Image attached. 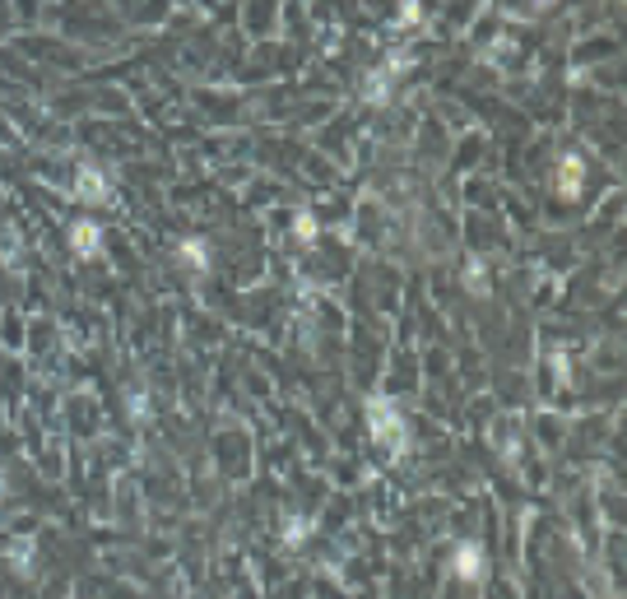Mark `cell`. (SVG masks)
<instances>
[{"instance_id":"cell-14","label":"cell","mask_w":627,"mask_h":599,"mask_svg":"<svg viewBox=\"0 0 627 599\" xmlns=\"http://www.w3.org/2000/svg\"><path fill=\"white\" fill-rule=\"evenodd\" d=\"M0 498H5V470H0Z\"/></svg>"},{"instance_id":"cell-4","label":"cell","mask_w":627,"mask_h":599,"mask_svg":"<svg viewBox=\"0 0 627 599\" xmlns=\"http://www.w3.org/2000/svg\"><path fill=\"white\" fill-rule=\"evenodd\" d=\"M70 247H75V256H98L102 251V228L93 219L70 224Z\"/></svg>"},{"instance_id":"cell-15","label":"cell","mask_w":627,"mask_h":599,"mask_svg":"<svg viewBox=\"0 0 627 599\" xmlns=\"http://www.w3.org/2000/svg\"><path fill=\"white\" fill-rule=\"evenodd\" d=\"M530 5H553V0H530Z\"/></svg>"},{"instance_id":"cell-1","label":"cell","mask_w":627,"mask_h":599,"mask_svg":"<svg viewBox=\"0 0 627 599\" xmlns=\"http://www.w3.org/2000/svg\"><path fill=\"white\" fill-rule=\"evenodd\" d=\"M367 427H372V437H376L381 451H391V455L409 451V427H404V414L395 410V400L372 395L367 400Z\"/></svg>"},{"instance_id":"cell-3","label":"cell","mask_w":627,"mask_h":599,"mask_svg":"<svg viewBox=\"0 0 627 599\" xmlns=\"http://www.w3.org/2000/svg\"><path fill=\"white\" fill-rule=\"evenodd\" d=\"M581 181H586V163H581V154H567L562 163H558V190L567 200H577L581 196Z\"/></svg>"},{"instance_id":"cell-7","label":"cell","mask_w":627,"mask_h":599,"mask_svg":"<svg viewBox=\"0 0 627 599\" xmlns=\"http://www.w3.org/2000/svg\"><path fill=\"white\" fill-rule=\"evenodd\" d=\"M177 251H181V260H186L190 269H209V247H205L200 237H186Z\"/></svg>"},{"instance_id":"cell-9","label":"cell","mask_w":627,"mask_h":599,"mask_svg":"<svg viewBox=\"0 0 627 599\" xmlns=\"http://www.w3.org/2000/svg\"><path fill=\"white\" fill-rule=\"evenodd\" d=\"M293 237H297V242H307V247L316 242V219H312L307 209H303V214H297V219H293Z\"/></svg>"},{"instance_id":"cell-8","label":"cell","mask_w":627,"mask_h":599,"mask_svg":"<svg viewBox=\"0 0 627 599\" xmlns=\"http://www.w3.org/2000/svg\"><path fill=\"white\" fill-rule=\"evenodd\" d=\"M307 534H312V521H307V515H293L288 530H284V543H288V549H297V543H303Z\"/></svg>"},{"instance_id":"cell-11","label":"cell","mask_w":627,"mask_h":599,"mask_svg":"<svg viewBox=\"0 0 627 599\" xmlns=\"http://www.w3.org/2000/svg\"><path fill=\"white\" fill-rule=\"evenodd\" d=\"M29 558H33V539H23V543H14V549H10V562L19 571H29Z\"/></svg>"},{"instance_id":"cell-13","label":"cell","mask_w":627,"mask_h":599,"mask_svg":"<svg viewBox=\"0 0 627 599\" xmlns=\"http://www.w3.org/2000/svg\"><path fill=\"white\" fill-rule=\"evenodd\" d=\"M419 0H400V23H404V29H409V23H419Z\"/></svg>"},{"instance_id":"cell-6","label":"cell","mask_w":627,"mask_h":599,"mask_svg":"<svg viewBox=\"0 0 627 599\" xmlns=\"http://www.w3.org/2000/svg\"><path fill=\"white\" fill-rule=\"evenodd\" d=\"M404 66H409V61H386V66H381V70L372 75V84L363 89V98H367V102H386V89H391V75H400Z\"/></svg>"},{"instance_id":"cell-2","label":"cell","mask_w":627,"mask_h":599,"mask_svg":"<svg viewBox=\"0 0 627 599\" xmlns=\"http://www.w3.org/2000/svg\"><path fill=\"white\" fill-rule=\"evenodd\" d=\"M75 196L84 205H112V186H107V177L93 168V163H79L75 172Z\"/></svg>"},{"instance_id":"cell-12","label":"cell","mask_w":627,"mask_h":599,"mask_svg":"<svg viewBox=\"0 0 627 599\" xmlns=\"http://www.w3.org/2000/svg\"><path fill=\"white\" fill-rule=\"evenodd\" d=\"M130 418H140V423L149 418V395H145V391H135V395H130Z\"/></svg>"},{"instance_id":"cell-10","label":"cell","mask_w":627,"mask_h":599,"mask_svg":"<svg viewBox=\"0 0 627 599\" xmlns=\"http://www.w3.org/2000/svg\"><path fill=\"white\" fill-rule=\"evenodd\" d=\"M465 284H470L479 297H488V269H483V260H470V269H465Z\"/></svg>"},{"instance_id":"cell-5","label":"cell","mask_w":627,"mask_h":599,"mask_svg":"<svg viewBox=\"0 0 627 599\" xmlns=\"http://www.w3.org/2000/svg\"><path fill=\"white\" fill-rule=\"evenodd\" d=\"M451 567H455L460 581H479V577H483V553H479V543H460L455 558H451Z\"/></svg>"}]
</instances>
